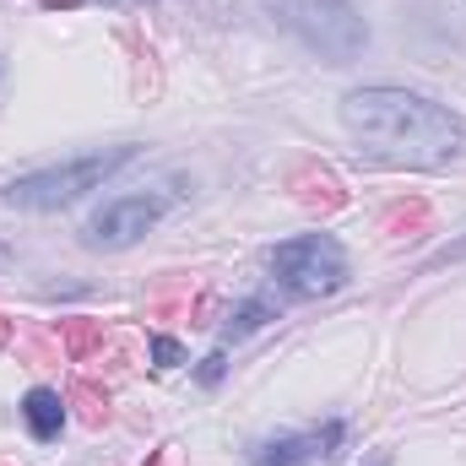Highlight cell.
<instances>
[{"mask_svg": "<svg viewBox=\"0 0 466 466\" xmlns=\"http://www.w3.org/2000/svg\"><path fill=\"white\" fill-rule=\"evenodd\" d=\"M293 190H299L304 207H342V185H337V174H326V168H315V163L293 174Z\"/></svg>", "mask_w": 466, "mask_h": 466, "instance_id": "cell-8", "label": "cell"}, {"mask_svg": "<svg viewBox=\"0 0 466 466\" xmlns=\"http://www.w3.org/2000/svg\"><path fill=\"white\" fill-rule=\"evenodd\" d=\"M22 423H27V434H33V440H55V434H60V423H66V396H60V390H49V385L27 390V396H22Z\"/></svg>", "mask_w": 466, "mask_h": 466, "instance_id": "cell-7", "label": "cell"}, {"mask_svg": "<svg viewBox=\"0 0 466 466\" xmlns=\"http://www.w3.org/2000/svg\"><path fill=\"white\" fill-rule=\"evenodd\" d=\"M125 163H136V147H109V152H87V157H71V163H55V168H33L22 179L5 185V207H22V212H55V207H71L76 196L98 190L109 174H119Z\"/></svg>", "mask_w": 466, "mask_h": 466, "instance_id": "cell-3", "label": "cell"}, {"mask_svg": "<svg viewBox=\"0 0 466 466\" xmlns=\"http://www.w3.org/2000/svg\"><path fill=\"white\" fill-rule=\"evenodd\" d=\"M38 5H55V11H76L82 0H38Z\"/></svg>", "mask_w": 466, "mask_h": 466, "instance_id": "cell-15", "label": "cell"}, {"mask_svg": "<svg viewBox=\"0 0 466 466\" xmlns=\"http://www.w3.org/2000/svg\"><path fill=\"white\" fill-rule=\"evenodd\" d=\"M71 401H82V418H87V423H104V418H109V396H104V390H93L87 380H82V385H71Z\"/></svg>", "mask_w": 466, "mask_h": 466, "instance_id": "cell-11", "label": "cell"}, {"mask_svg": "<svg viewBox=\"0 0 466 466\" xmlns=\"http://www.w3.org/2000/svg\"><path fill=\"white\" fill-rule=\"evenodd\" d=\"M348 440L342 423H326V429H304V434H277V440H260L249 451V466H320L337 456V445Z\"/></svg>", "mask_w": 466, "mask_h": 466, "instance_id": "cell-6", "label": "cell"}, {"mask_svg": "<svg viewBox=\"0 0 466 466\" xmlns=\"http://www.w3.org/2000/svg\"><path fill=\"white\" fill-rule=\"evenodd\" d=\"M260 11L326 66H352L369 49V22L352 0H260Z\"/></svg>", "mask_w": 466, "mask_h": 466, "instance_id": "cell-2", "label": "cell"}, {"mask_svg": "<svg viewBox=\"0 0 466 466\" xmlns=\"http://www.w3.org/2000/svg\"><path fill=\"white\" fill-rule=\"evenodd\" d=\"M5 260H11V249H5V244H0V266H5Z\"/></svg>", "mask_w": 466, "mask_h": 466, "instance_id": "cell-18", "label": "cell"}, {"mask_svg": "<svg viewBox=\"0 0 466 466\" xmlns=\"http://www.w3.org/2000/svg\"><path fill=\"white\" fill-rule=\"evenodd\" d=\"M0 342H11V320H0Z\"/></svg>", "mask_w": 466, "mask_h": 466, "instance_id": "cell-17", "label": "cell"}, {"mask_svg": "<svg viewBox=\"0 0 466 466\" xmlns=\"http://www.w3.org/2000/svg\"><path fill=\"white\" fill-rule=\"evenodd\" d=\"M374 466H390V456H374Z\"/></svg>", "mask_w": 466, "mask_h": 466, "instance_id": "cell-19", "label": "cell"}, {"mask_svg": "<svg viewBox=\"0 0 466 466\" xmlns=\"http://www.w3.org/2000/svg\"><path fill=\"white\" fill-rule=\"evenodd\" d=\"M152 358H157V369H174V363H185V348L174 337H152Z\"/></svg>", "mask_w": 466, "mask_h": 466, "instance_id": "cell-13", "label": "cell"}, {"mask_svg": "<svg viewBox=\"0 0 466 466\" xmlns=\"http://www.w3.org/2000/svg\"><path fill=\"white\" fill-rule=\"evenodd\" d=\"M60 337H66V348L76 352V358H87L93 348H104V331H98L93 320H66V326H60Z\"/></svg>", "mask_w": 466, "mask_h": 466, "instance_id": "cell-10", "label": "cell"}, {"mask_svg": "<svg viewBox=\"0 0 466 466\" xmlns=\"http://www.w3.org/2000/svg\"><path fill=\"white\" fill-rule=\"evenodd\" d=\"M168 212H174V196H168V190H136V196H115V201H104V207L87 218L82 238H87L93 249H130L136 238H147V233L157 228Z\"/></svg>", "mask_w": 466, "mask_h": 466, "instance_id": "cell-5", "label": "cell"}, {"mask_svg": "<svg viewBox=\"0 0 466 466\" xmlns=\"http://www.w3.org/2000/svg\"><path fill=\"white\" fill-rule=\"evenodd\" d=\"M342 130L358 141V152L380 168H445L466 141L461 115L445 104L407 93V87H358L342 98Z\"/></svg>", "mask_w": 466, "mask_h": 466, "instance_id": "cell-1", "label": "cell"}, {"mask_svg": "<svg viewBox=\"0 0 466 466\" xmlns=\"http://www.w3.org/2000/svg\"><path fill=\"white\" fill-rule=\"evenodd\" d=\"M223 369H228V358H223V352H212V358H201L196 380H201V385H218V380H223Z\"/></svg>", "mask_w": 466, "mask_h": 466, "instance_id": "cell-14", "label": "cell"}, {"mask_svg": "<svg viewBox=\"0 0 466 466\" xmlns=\"http://www.w3.org/2000/svg\"><path fill=\"white\" fill-rule=\"evenodd\" d=\"M451 260H466V238H451V244H440V249L423 260V271H440V266H451Z\"/></svg>", "mask_w": 466, "mask_h": 466, "instance_id": "cell-12", "label": "cell"}, {"mask_svg": "<svg viewBox=\"0 0 466 466\" xmlns=\"http://www.w3.org/2000/svg\"><path fill=\"white\" fill-rule=\"evenodd\" d=\"M104 5H152V0H104Z\"/></svg>", "mask_w": 466, "mask_h": 466, "instance_id": "cell-16", "label": "cell"}, {"mask_svg": "<svg viewBox=\"0 0 466 466\" xmlns=\"http://www.w3.org/2000/svg\"><path fill=\"white\" fill-rule=\"evenodd\" d=\"M271 277L293 299H331L348 288V249L331 233H299L271 249Z\"/></svg>", "mask_w": 466, "mask_h": 466, "instance_id": "cell-4", "label": "cell"}, {"mask_svg": "<svg viewBox=\"0 0 466 466\" xmlns=\"http://www.w3.org/2000/svg\"><path fill=\"white\" fill-rule=\"evenodd\" d=\"M266 320H277V304H271L266 293H260V299H244L228 315V337H249V331H260Z\"/></svg>", "mask_w": 466, "mask_h": 466, "instance_id": "cell-9", "label": "cell"}]
</instances>
